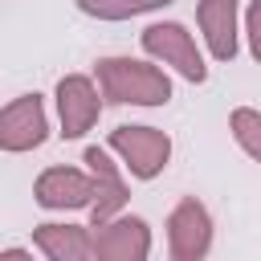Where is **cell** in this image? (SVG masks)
I'll return each instance as SVG.
<instances>
[{
  "label": "cell",
  "mask_w": 261,
  "mask_h": 261,
  "mask_svg": "<svg viewBox=\"0 0 261 261\" xmlns=\"http://www.w3.org/2000/svg\"><path fill=\"white\" fill-rule=\"evenodd\" d=\"M94 82L102 90V102L110 106H139V110H159L171 102V73L155 65L151 57H98L94 61Z\"/></svg>",
  "instance_id": "1"
},
{
  "label": "cell",
  "mask_w": 261,
  "mask_h": 261,
  "mask_svg": "<svg viewBox=\"0 0 261 261\" xmlns=\"http://www.w3.org/2000/svg\"><path fill=\"white\" fill-rule=\"evenodd\" d=\"M139 45L167 73H175V77H184L192 86L208 82V57H204L196 33H188V24H179V20H151L139 33Z\"/></svg>",
  "instance_id": "2"
},
{
  "label": "cell",
  "mask_w": 261,
  "mask_h": 261,
  "mask_svg": "<svg viewBox=\"0 0 261 261\" xmlns=\"http://www.w3.org/2000/svg\"><path fill=\"white\" fill-rule=\"evenodd\" d=\"M106 147L122 163V171L130 179H143V184L159 179L167 171V163H171V151H175L171 135L159 130V126H147V122H139V126H114L110 139H106Z\"/></svg>",
  "instance_id": "3"
},
{
  "label": "cell",
  "mask_w": 261,
  "mask_h": 261,
  "mask_svg": "<svg viewBox=\"0 0 261 261\" xmlns=\"http://www.w3.org/2000/svg\"><path fill=\"white\" fill-rule=\"evenodd\" d=\"M53 106H57V135L61 139H86L98 118H102V90L90 73H65L57 86H53Z\"/></svg>",
  "instance_id": "4"
},
{
  "label": "cell",
  "mask_w": 261,
  "mask_h": 261,
  "mask_svg": "<svg viewBox=\"0 0 261 261\" xmlns=\"http://www.w3.org/2000/svg\"><path fill=\"white\" fill-rule=\"evenodd\" d=\"M216 241V224L204 200L184 196L171 212H167V257L171 261H204L212 253Z\"/></svg>",
  "instance_id": "5"
},
{
  "label": "cell",
  "mask_w": 261,
  "mask_h": 261,
  "mask_svg": "<svg viewBox=\"0 0 261 261\" xmlns=\"http://www.w3.org/2000/svg\"><path fill=\"white\" fill-rule=\"evenodd\" d=\"M90 249H94V261H147L155 249L151 224L122 208L118 216L90 224Z\"/></svg>",
  "instance_id": "6"
},
{
  "label": "cell",
  "mask_w": 261,
  "mask_h": 261,
  "mask_svg": "<svg viewBox=\"0 0 261 261\" xmlns=\"http://www.w3.org/2000/svg\"><path fill=\"white\" fill-rule=\"evenodd\" d=\"M49 139V110L41 94H16L0 106V151L4 155H29L45 147Z\"/></svg>",
  "instance_id": "7"
},
{
  "label": "cell",
  "mask_w": 261,
  "mask_h": 261,
  "mask_svg": "<svg viewBox=\"0 0 261 261\" xmlns=\"http://www.w3.org/2000/svg\"><path fill=\"white\" fill-rule=\"evenodd\" d=\"M82 163L94 179V204H90V224H102L110 216H118L130 204V179L122 171V163L110 155V147H86Z\"/></svg>",
  "instance_id": "8"
},
{
  "label": "cell",
  "mask_w": 261,
  "mask_h": 261,
  "mask_svg": "<svg viewBox=\"0 0 261 261\" xmlns=\"http://www.w3.org/2000/svg\"><path fill=\"white\" fill-rule=\"evenodd\" d=\"M33 200L45 212H90L94 204V179L86 167H45L33 184Z\"/></svg>",
  "instance_id": "9"
},
{
  "label": "cell",
  "mask_w": 261,
  "mask_h": 261,
  "mask_svg": "<svg viewBox=\"0 0 261 261\" xmlns=\"http://www.w3.org/2000/svg\"><path fill=\"white\" fill-rule=\"evenodd\" d=\"M196 29L204 41V53L212 61L228 65L241 53V0H200Z\"/></svg>",
  "instance_id": "10"
},
{
  "label": "cell",
  "mask_w": 261,
  "mask_h": 261,
  "mask_svg": "<svg viewBox=\"0 0 261 261\" xmlns=\"http://www.w3.org/2000/svg\"><path fill=\"white\" fill-rule=\"evenodd\" d=\"M33 249L49 261H94L90 224H73V220H41L33 228Z\"/></svg>",
  "instance_id": "11"
},
{
  "label": "cell",
  "mask_w": 261,
  "mask_h": 261,
  "mask_svg": "<svg viewBox=\"0 0 261 261\" xmlns=\"http://www.w3.org/2000/svg\"><path fill=\"white\" fill-rule=\"evenodd\" d=\"M73 4L90 20L118 24V20H135V16H147V12H163L171 0H73Z\"/></svg>",
  "instance_id": "12"
},
{
  "label": "cell",
  "mask_w": 261,
  "mask_h": 261,
  "mask_svg": "<svg viewBox=\"0 0 261 261\" xmlns=\"http://www.w3.org/2000/svg\"><path fill=\"white\" fill-rule=\"evenodd\" d=\"M228 130H232V143L253 163H261V110L257 106H237L228 114Z\"/></svg>",
  "instance_id": "13"
},
{
  "label": "cell",
  "mask_w": 261,
  "mask_h": 261,
  "mask_svg": "<svg viewBox=\"0 0 261 261\" xmlns=\"http://www.w3.org/2000/svg\"><path fill=\"white\" fill-rule=\"evenodd\" d=\"M241 37L249 45V57L261 65V0H249V8L241 16Z\"/></svg>",
  "instance_id": "14"
},
{
  "label": "cell",
  "mask_w": 261,
  "mask_h": 261,
  "mask_svg": "<svg viewBox=\"0 0 261 261\" xmlns=\"http://www.w3.org/2000/svg\"><path fill=\"white\" fill-rule=\"evenodd\" d=\"M0 257H33V249H20V245H12V249H0Z\"/></svg>",
  "instance_id": "15"
}]
</instances>
